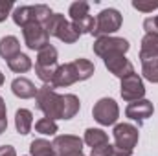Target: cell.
<instances>
[{
  "label": "cell",
  "instance_id": "cell-22",
  "mask_svg": "<svg viewBox=\"0 0 158 156\" xmlns=\"http://www.w3.org/2000/svg\"><path fill=\"white\" fill-rule=\"evenodd\" d=\"M30 153H31V156H57L53 145L48 140H42V138L33 140L30 143Z\"/></svg>",
  "mask_w": 158,
  "mask_h": 156
},
{
  "label": "cell",
  "instance_id": "cell-24",
  "mask_svg": "<svg viewBox=\"0 0 158 156\" xmlns=\"http://www.w3.org/2000/svg\"><path fill=\"white\" fill-rule=\"evenodd\" d=\"M88 11H90V4H88V2H83V0H79V2H74V4L70 6L68 15H70L72 22H76V20H79V18H85L86 15H90Z\"/></svg>",
  "mask_w": 158,
  "mask_h": 156
},
{
  "label": "cell",
  "instance_id": "cell-19",
  "mask_svg": "<svg viewBox=\"0 0 158 156\" xmlns=\"http://www.w3.org/2000/svg\"><path fill=\"white\" fill-rule=\"evenodd\" d=\"M81 109V101L74 94H63V114L61 119H72Z\"/></svg>",
  "mask_w": 158,
  "mask_h": 156
},
{
  "label": "cell",
  "instance_id": "cell-20",
  "mask_svg": "<svg viewBox=\"0 0 158 156\" xmlns=\"http://www.w3.org/2000/svg\"><path fill=\"white\" fill-rule=\"evenodd\" d=\"M57 57H59L57 48L48 44V46H44L42 50L37 51V63L35 64L37 66H57Z\"/></svg>",
  "mask_w": 158,
  "mask_h": 156
},
{
  "label": "cell",
  "instance_id": "cell-35",
  "mask_svg": "<svg viewBox=\"0 0 158 156\" xmlns=\"http://www.w3.org/2000/svg\"><path fill=\"white\" fill-rule=\"evenodd\" d=\"M83 156H85V154H83Z\"/></svg>",
  "mask_w": 158,
  "mask_h": 156
},
{
  "label": "cell",
  "instance_id": "cell-31",
  "mask_svg": "<svg viewBox=\"0 0 158 156\" xmlns=\"http://www.w3.org/2000/svg\"><path fill=\"white\" fill-rule=\"evenodd\" d=\"M143 30H145L147 33H155V35H158V17L145 18V20H143Z\"/></svg>",
  "mask_w": 158,
  "mask_h": 156
},
{
  "label": "cell",
  "instance_id": "cell-27",
  "mask_svg": "<svg viewBox=\"0 0 158 156\" xmlns=\"http://www.w3.org/2000/svg\"><path fill=\"white\" fill-rule=\"evenodd\" d=\"M142 74L143 77L151 83H158V59L142 63Z\"/></svg>",
  "mask_w": 158,
  "mask_h": 156
},
{
  "label": "cell",
  "instance_id": "cell-14",
  "mask_svg": "<svg viewBox=\"0 0 158 156\" xmlns=\"http://www.w3.org/2000/svg\"><path fill=\"white\" fill-rule=\"evenodd\" d=\"M37 90L39 88L26 77H17V79H13V83H11V92L17 97H20V99H31V97H35Z\"/></svg>",
  "mask_w": 158,
  "mask_h": 156
},
{
  "label": "cell",
  "instance_id": "cell-17",
  "mask_svg": "<svg viewBox=\"0 0 158 156\" xmlns=\"http://www.w3.org/2000/svg\"><path fill=\"white\" fill-rule=\"evenodd\" d=\"M13 17V22L20 28L28 26L30 22H35V11H33V6H19L13 9L11 13Z\"/></svg>",
  "mask_w": 158,
  "mask_h": 156
},
{
  "label": "cell",
  "instance_id": "cell-10",
  "mask_svg": "<svg viewBox=\"0 0 158 156\" xmlns=\"http://www.w3.org/2000/svg\"><path fill=\"white\" fill-rule=\"evenodd\" d=\"M103 63H105L107 70H109L110 74H114L116 77H119V79H125V77H129V76L134 74V66H132V63H131L123 53L109 55V57L103 59Z\"/></svg>",
  "mask_w": 158,
  "mask_h": 156
},
{
  "label": "cell",
  "instance_id": "cell-33",
  "mask_svg": "<svg viewBox=\"0 0 158 156\" xmlns=\"http://www.w3.org/2000/svg\"><path fill=\"white\" fill-rule=\"evenodd\" d=\"M7 129V116L6 114H0V134Z\"/></svg>",
  "mask_w": 158,
  "mask_h": 156
},
{
  "label": "cell",
  "instance_id": "cell-34",
  "mask_svg": "<svg viewBox=\"0 0 158 156\" xmlns=\"http://www.w3.org/2000/svg\"><path fill=\"white\" fill-rule=\"evenodd\" d=\"M2 84H4V74L0 72V86H2Z\"/></svg>",
  "mask_w": 158,
  "mask_h": 156
},
{
  "label": "cell",
  "instance_id": "cell-8",
  "mask_svg": "<svg viewBox=\"0 0 158 156\" xmlns=\"http://www.w3.org/2000/svg\"><path fill=\"white\" fill-rule=\"evenodd\" d=\"M22 35H24V42L30 50H42L44 46L50 44V35L44 30V26L39 22H30L28 26L22 28Z\"/></svg>",
  "mask_w": 158,
  "mask_h": 156
},
{
  "label": "cell",
  "instance_id": "cell-11",
  "mask_svg": "<svg viewBox=\"0 0 158 156\" xmlns=\"http://www.w3.org/2000/svg\"><path fill=\"white\" fill-rule=\"evenodd\" d=\"M153 112H155V107H153V103L147 101V99L132 101V103H129L127 109H125V116L129 117V119H132V121H138V125H142L147 117L153 116Z\"/></svg>",
  "mask_w": 158,
  "mask_h": 156
},
{
  "label": "cell",
  "instance_id": "cell-3",
  "mask_svg": "<svg viewBox=\"0 0 158 156\" xmlns=\"http://www.w3.org/2000/svg\"><path fill=\"white\" fill-rule=\"evenodd\" d=\"M121 13L114 7H109V9H103L98 17H96V26H94V31L90 35H94L96 39L99 37H110L114 31H118L121 28Z\"/></svg>",
  "mask_w": 158,
  "mask_h": 156
},
{
  "label": "cell",
  "instance_id": "cell-1",
  "mask_svg": "<svg viewBox=\"0 0 158 156\" xmlns=\"http://www.w3.org/2000/svg\"><path fill=\"white\" fill-rule=\"evenodd\" d=\"M35 107L44 114V117L50 119H61L63 114V96L57 94L55 90H52L48 84H42L37 90L35 96Z\"/></svg>",
  "mask_w": 158,
  "mask_h": 156
},
{
  "label": "cell",
  "instance_id": "cell-25",
  "mask_svg": "<svg viewBox=\"0 0 158 156\" xmlns=\"http://www.w3.org/2000/svg\"><path fill=\"white\" fill-rule=\"evenodd\" d=\"M35 130L42 134V136H53L57 130H59V127H57V123L53 121V119H50V117H40L39 121L35 123Z\"/></svg>",
  "mask_w": 158,
  "mask_h": 156
},
{
  "label": "cell",
  "instance_id": "cell-6",
  "mask_svg": "<svg viewBox=\"0 0 158 156\" xmlns=\"http://www.w3.org/2000/svg\"><path fill=\"white\" fill-rule=\"evenodd\" d=\"M114 134V142H116V147L121 151H127V153H132V149L136 147L138 143V138H140V132H138V127L131 125V123H118L112 130Z\"/></svg>",
  "mask_w": 158,
  "mask_h": 156
},
{
  "label": "cell",
  "instance_id": "cell-4",
  "mask_svg": "<svg viewBox=\"0 0 158 156\" xmlns=\"http://www.w3.org/2000/svg\"><path fill=\"white\" fill-rule=\"evenodd\" d=\"M92 116H94V119H96L99 125H103V127L114 125L119 117V107L112 97H103V99H99V101L94 105Z\"/></svg>",
  "mask_w": 158,
  "mask_h": 156
},
{
  "label": "cell",
  "instance_id": "cell-18",
  "mask_svg": "<svg viewBox=\"0 0 158 156\" xmlns=\"http://www.w3.org/2000/svg\"><path fill=\"white\" fill-rule=\"evenodd\" d=\"M83 142L86 145H90L92 149H96V147H101V145H107L109 143V134L103 129H86Z\"/></svg>",
  "mask_w": 158,
  "mask_h": 156
},
{
  "label": "cell",
  "instance_id": "cell-16",
  "mask_svg": "<svg viewBox=\"0 0 158 156\" xmlns=\"http://www.w3.org/2000/svg\"><path fill=\"white\" fill-rule=\"evenodd\" d=\"M19 53H20V42H19L17 37L7 35V37H2L0 39V57L2 59L9 61V59H13Z\"/></svg>",
  "mask_w": 158,
  "mask_h": 156
},
{
  "label": "cell",
  "instance_id": "cell-7",
  "mask_svg": "<svg viewBox=\"0 0 158 156\" xmlns=\"http://www.w3.org/2000/svg\"><path fill=\"white\" fill-rule=\"evenodd\" d=\"M57 156H83V140L74 134L55 136L52 142Z\"/></svg>",
  "mask_w": 158,
  "mask_h": 156
},
{
  "label": "cell",
  "instance_id": "cell-5",
  "mask_svg": "<svg viewBox=\"0 0 158 156\" xmlns=\"http://www.w3.org/2000/svg\"><path fill=\"white\" fill-rule=\"evenodd\" d=\"M94 53L99 55L101 59L109 57V55H114V53H127L131 44L127 39H121V37H99V39L94 40Z\"/></svg>",
  "mask_w": 158,
  "mask_h": 156
},
{
  "label": "cell",
  "instance_id": "cell-21",
  "mask_svg": "<svg viewBox=\"0 0 158 156\" xmlns=\"http://www.w3.org/2000/svg\"><path fill=\"white\" fill-rule=\"evenodd\" d=\"M7 66H9V70L11 72H15V74H26L28 70H31V59L26 55V53H19V55H15L13 59H9L7 61Z\"/></svg>",
  "mask_w": 158,
  "mask_h": 156
},
{
  "label": "cell",
  "instance_id": "cell-12",
  "mask_svg": "<svg viewBox=\"0 0 158 156\" xmlns=\"http://www.w3.org/2000/svg\"><path fill=\"white\" fill-rule=\"evenodd\" d=\"M77 74H76V70H74V64L72 63H68V64H61V66H57V70H55V76L52 79V83L48 84L52 90H55V88H66V86H70V84H74V83H77Z\"/></svg>",
  "mask_w": 158,
  "mask_h": 156
},
{
  "label": "cell",
  "instance_id": "cell-28",
  "mask_svg": "<svg viewBox=\"0 0 158 156\" xmlns=\"http://www.w3.org/2000/svg\"><path fill=\"white\" fill-rule=\"evenodd\" d=\"M55 70H57V66H37L35 64V74H37V77L44 84H50L52 83V79L55 76Z\"/></svg>",
  "mask_w": 158,
  "mask_h": 156
},
{
  "label": "cell",
  "instance_id": "cell-9",
  "mask_svg": "<svg viewBox=\"0 0 158 156\" xmlns=\"http://www.w3.org/2000/svg\"><path fill=\"white\" fill-rule=\"evenodd\" d=\"M123 101L127 103H132V101H138V99H143L145 96V86H143V81L138 74H132L129 77L121 79V90H119Z\"/></svg>",
  "mask_w": 158,
  "mask_h": 156
},
{
  "label": "cell",
  "instance_id": "cell-15",
  "mask_svg": "<svg viewBox=\"0 0 158 156\" xmlns=\"http://www.w3.org/2000/svg\"><path fill=\"white\" fill-rule=\"evenodd\" d=\"M31 127H33V114H31V110L19 109L17 114H15V129H17V132L26 136V134H30Z\"/></svg>",
  "mask_w": 158,
  "mask_h": 156
},
{
  "label": "cell",
  "instance_id": "cell-23",
  "mask_svg": "<svg viewBox=\"0 0 158 156\" xmlns=\"http://www.w3.org/2000/svg\"><path fill=\"white\" fill-rule=\"evenodd\" d=\"M72 64H74V70H76V74H77L79 81H86V79H90L94 76V64H92L88 59L79 57L76 61H72Z\"/></svg>",
  "mask_w": 158,
  "mask_h": 156
},
{
  "label": "cell",
  "instance_id": "cell-13",
  "mask_svg": "<svg viewBox=\"0 0 158 156\" xmlns=\"http://www.w3.org/2000/svg\"><path fill=\"white\" fill-rule=\"evenodd\" d=\"M158 59V35L155 33H145L142 39V48H140V61H155Z\"/></svg>",
  "mask_w": 158,
  "mask_h": 156
},
{
  "label": "cell",
  "instance_id": "cell-2",
  "mask_svg": "<svg viewBox=\"0 0 158 156\" xmlns=\"http://www.w3.org/2000/svg\"><path fill=\"white\" fill-rule=\"evenodd\" d=\"M44 30L48 31L50 37H57L64 44H74L81 37V33L76 30V26L72 22H68L64 18V15H61V13H53L44 22Z\"/></svg>",
  "mask_w": 158,
  "mask_h": 156
},
{
  "label": "cell",
  "instance_id": "cell-30",
  "mask_svg": "<svg viewBox=\"0 0 158 156\" xmlns=\"http://www.w3.org/2000/svg\"><path fill=\"white\" fill-rule=\"evenodd\" d=\"M132 7L138 9V11H143V13H151V11L158 9V2L151 4V2H140V0H134V2H132Z\"/></svg>",
  "mask_w": 158,
  "mask_h": 156
},
{
  "label": "cell",
  "instance_id": "cell-29",
  "mask_svg": "<svg viewBox=\"0 0 158 156\" xmlns=\"http://www.w3.org/2000/svg\"><path fill=\"white\" fill-rule=\"evenodd\" d=\"M13 7H15V4L11 0H0V22H4L11 15Z\"/></svg>",
  "mask_w": 158,
  "mask_h": 156
},
{
  "label": "cell",
  "instance_id": "cell-26",
  "mask_svg": "<svg viewBox=\"0 0 158 156\" xmlns=\"http://www.w3.org/2000/svg\"><path fill=\"white\" fill-rule=\"evenodd\" d=\"M92 156H131V153L121 151V149H118L116 145L107 143V145H101V147L92 149Z\"/></svg>",
  "mask_w": 158,
  "mask_h": 156
},
{
  "label": "cell",
  "instance_id": "cell-32",
  "mask_svg": "<svg viewBox=\"0 0 158 156\" xmlns=\"http://www.w3.org/2000/svg\"><path fill=\"white\" fill-rule=\"evenodd\" d=\"M0 156H17V151L11 145H2L0 147Z\"/></svg>",
  "mask_w": 158,
  "mask_h": 156
}]
</instances>
